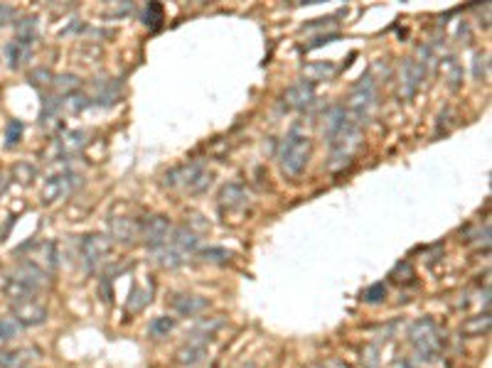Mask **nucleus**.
Segmentation results:
<instances>
[{
	"label": "nucleus",
	"instance_id": "nucleus-1",
	"mask_svg": "<svg viewBox=\"0 0 492 368\" xmlns=\"http://www.w3.org/2000/svg\"><path fill=\"white\" fill-rule=\"evenodd\" d=\"M200 246V236L190 226H175L158 251H153V258L160 268H180Z\"/></svg>",
	"mask_w": 492,
	"mask_h": 368
},
{
	"label": "nucleus",
	"instance_id": "nucleus-2",
	"mask_svg": "<svg viewBox=\"0 0 492 368\" xmlns=\"http://www.w3.org/2000/svg\"><path fill=\"white\" fill-rule=\"evenodd\" d=\"M310 155H313L310 138L293 128V131L281 140V147H278V165H281V172L293 180V177H298L308 167Z\"/></svg>",
	"mask_w": 492,
	"mask_h": 368
},
{
	"label": "nucleus",
	"instance_id": "nucleus-3",
	"mask_svg": "<svg viewBox=\"0 0 492 368\" xmlns=\"http://www.w3.org/2000/svg\"><path fill=\"white\" fill-rule=\"evenodd\" d=\"M409 336V344L414 346L416 359L424 361V364H434L441 356V329L431 317H421L406 331Z\"/></svg>",
	"mask_w": 492,
	"mask_h": 368
},
{
	"label": "nucleus",
	"instance_id": "nucleus-4",
	"mask_svg": "<svg viewBox=\"0 0 492 368\" xmlns=\"http://www.w3.org/2000/svg\"><path fill=\"white\" fill-rule=\"evenodd\" d=\"M165 184L168 187L182 189V192H187V194H205L207 189L212 187V172L207 170L205 162L190 160V162H182V165L172 167L165 175Z\"/></svg>",
	"mask_w": 492,
	"mask_h": 368
},
{
	"label": "nucleus",
	"instance_id": "nucleus-5",
	"mask_svg": "<svg viewBox=\"0 0 492 368\" xmlns=\"http://www.w3.org/2000/svg\"><path fill=\"white\" fill-rule=\"evenodd\" d=\"M374 106H377V81L372 77V72H367L350 88V106H347V111L362 123L365 118H370Z\"/></svg>",
	"mask_w": 492,
	"mask_h": 368
},
{
	"label": "nucleus",
	"instance_id": "nucleus-6",
	"mask_svg": "<svg viewBox=\"0 0 492 368\" xmlns=\"http://www.w3.org/2000/svg\"><path fill=\"white\" fill-rule=\"evenodd\" d=\"M79 184H82V175H77V172L69 170V167H64V170H59V172H52L42 187V204L49 206V204L62 202V199H67Z\"/></svg>",
	"mask_w": 492,
	"mask_h": 368
},
{
	"label": "nucleus",
	"instance_id": "nucleus-7",
	"mask_svg": "<svg viewBox=\"0 0 492 368\" xmlns=\"http://www.w3.org/2000/svg\"><path fill=\"white\" fill-rule=\"evenodd\" d=\"M108 253H111V241H108V236H103V233H87V236H82V241H79V256H82L84 270L87 272L96 270V268L106 261Z\"/></svg>",
	"mask_w": 492,
	"mask_h": 368
},
{
	"label": "nucleus",
	"instance_id": "nucleus-8",
	"mask_svg": "<svg viewBox=\"0 0 492 368\" xmlns=\"http://www.w3.org/2000/svg\"><path fill=\"white\" fill-rule=\"evenodd\" d=\"M170 231H172L170 218L163 216V213H156V216H148L146 221H141V238L151 253L158 251V248L168 241Z\"/></svg>",
	"mask_w": 492,
	"mask_h": 368
},
{
	"label": "nucleus",
	"instance_id": "nucleus-9",
	"mask_svg": "<svg viewBox=\"0 0 492 368\" xmlns=\"http://www.w3.org/2000/svg\"><path fill=\"white\" fill-rule=\"evenodd\" d=\"M424 79H426V67L421 62H416L414 57L404 59L399 67V84H401V96L406 101L419 93V88L424 86Z\"/></svg>",
	"mask_w": 492,
	"mask_h": 368
},
{
	"label": "nucleus",
	"instance_id": "nucleus-10",
	"mask_svg": "<svg viewBox=\"0 0 492 368\" xmlns=\"http://www.w3.org/2000/svg\"><path fill=\"white\" fill-rule=\"evenodd\" d=\"M23 251H27V258L25 261L32 263V265L42 268L44 272H52L59 263V253H57V243L54 241H34V243H25Z\"/></svg>",
	"mask_w": 492,
	"mask_h": 368
},
{
	"label": "nucleus",
	"instance_id": "nucleus-11",
	"mask_svg": "<svg viewBox=\"0 0 492 368\" xmlns=\"http://www.w3.org/2000/svg\"><path fill=\"white\" fill-rule=\"evenodd\" d=\"M10 312H13L10 317H15L20 327H39V324H44L49 317V310L37 300L13 302V305H10Z\"/></svg>",
	"mask_w": 492,
	"mask_h": 368
},
{
	"label": "nucleus",
	"instance_id": "nucleus-12",
	"mask_svg": "<svg viewBox=\"0 0 492 368\" xmlns=\"http://www.w3.org/2000/svg\"><path fill=\"white\" fill-rule=\"evenodd\" d=\"M283 101H286L288 108H293V111H308V108L315 103V86H313L310 81H296L291 84V86L286 88V93H283Z\"/></svg>",
	"mask_w": 492,
	"mask_h": 368
},
{
	"label": "nucleus",
	"instance_id": "nucleus-13",
	"mask_svg": "<svg viewBox=\"0 0 492 368\" xmlns=\"http://www.w3.org/2000/svg\"><path fill=\"white\" fill-rule=\"evenodd\" d=\"M251 204V192H248L246 184L241 182H229L222 187L220 192V209L227 211H241Z\"/></svg>",
	"mask_w": 492,
	"mask_h": 368
},
{
	"label": "nucleus",
	"instance_id": "nucleus-14",
	"mask_svg": "<svg viewBox=\"0 0 492 368\" xmlns=\"http://www.w3.org/2000/svg\"><path fill=\"white\" fill-rule=\"evenodd\" d=\"M111 238H116L123 246L136 243V238H141V221L133 216H113L111 218Z\"/></svg>",
	"mask_w": 492,
	"mask_h": 368
},
{
	"label": "nucleus",
	"instance_id": "nucleus-15",
	"mask_svg": "<svg viewBox=\"0 0 492 368\" xmlns=\"http://www.w3.org/2000/svg\"><path fill=\"white\" fill-rule=\"evenodd\" d=\"M207 344H210V339H202V336H190V339H187V344L177 351V364H182L187 368L202 364V361H205V356H207Z\"/></svg>",
	"mask_w": 492,
	"mask_h": 368
},
{
	"label": "nucleus",
	"instance_id": "nucleus-16",
	"mask_svg": "<svg viewBox=\"0 0 492 368\" xmlns=\"http://www.w3.org/2000/svg\"><path fill=\"white\" fill-rule=\"evenodd\" d=\"M39 359L37 346H25V349H10L0 354V368H30Z\"/></svg>",
	"mask_w": 492,
	"mask_h": 368
},
{
	"label": "nucleus",
	"instance_id": "nucleus-17",
	"mask_svg": "<svg viewBox=\"0 0 492 368\" xmlns=\"http://www.w3.org/2000/svg\"><path fill=\"white\" fill-rule=\"evenodd\" d=\"M32 44L34 42H27V39H18L13 37L8 44H5L3 54H5V62H8L10 69H20L30 57H32Z\"/></svg>",
	"mask_w": 492,
	"mask_h": 368
},
{
	"label": "nucleus",
	"instance_id": "nucleus-18",
	"mask_svg": "<svg viewBox=\"0 0 492 368\" xmlns=\"http://www.w3.org/2000/svg\"><path fill=\"white\" fill-rule=\"evenodd\" d=\"M207 307H210V300L200 295H177L172 300V310L180 317H197L202 312H207Z\"/></svg>",
	"mask_w": 492,
	"mask_h": 368
},
{
	"label": "nucleus",
	"instance_id": "nucleus-19",
	"mask_svg": "<svg viewBox=\"0 0 492 368\" xmlns=\"http://www.w3.org/2000/svg\"><path fill=\"white\" fill-rule=\"evenodd\" d=\"M87 138L89 133L87 131H67L62 138L57 140V155L59 157H72L87 145Z\"/></svg>",
	"mask_w": 492,
	"mask_h": 368
},
{
	"label": "nucleus",
	"instance_id": "nucleus-20",
	"mask_svg": "<svg viewBox=\"0 0 492 368\" xmlns=\"http://www.w3.org/2000/svg\"><path fill=\"white\" fill-rule=\"evenodd\" d=\"M303 74V81H310L315 86L317 81H327L337 74V67L332 62H310L301 69Z\"/></svg>",
	"mask_w": 492,
	"mask_h": 368
},
{
	"label": "nucleus",
	"instance_id": "nucleus-21",
	"mask_svg": "<svg viewBox=\"0 0 492 368\" xmlns=\"http://www.w3.org/2000/svg\"><path fill=\"white\" fill-rule=\"evenodd\" d=\"M118 96H121V84L111 79V81L99 84V93L92 98V103L96 101V106H111V103L118 101Z\"/></svg>",
	"mask_w": 492,
	"mask_h": 368
},
{
	"label": "nucleus",
	"instance_id": "nucleus-22",
	"mask_svg": "<svg viewBox=\"0 0 492 368\" xmlns=\"http://www.w3.org/2000/svg\"><path fill=\"white\" fill-rule=\"evenodd\" d=\"M82 88V81H79L77 74H57L52 81V93L57 96H67V93H74Z\"/></svg>",
	"mask_w": 492,
	"mask_h": 368
},
{
	"label": "nucleus",
	"instance_id": "nucleus-23",
	"mask_svg": "<svg viewBox=\"0 0 492 368\" xmlns=\"http://www.w3.org/2000/svg\"><path fill=\"white\" fill-rule=\"evenodd\" d=\"M89 106H92V96L84 93L82 88L62 96V111H67V113H82L84 108H89Z\"/></svg>",
	"mask_w": 492,
	"mask_h": 368
},
{
	"label": "nucleus",
	"instance_id": "nucleus-24",
	"mask_svg": "<svg viewBox=\"0 0 492 368\" xmlns=\"http://www.w3.org/2000/svg\"><path fill=\"white\" fill-rule=\"evenodd\" d=\"M490 331V312L480 317H470L463 322V334L465 336H485Z\"/></svg>",
	"mask_w": 492,
	"mask_h": 368
},
{
	"label": "nucleus",
	"instance_id": "nucleus-25",
	"mask_svg": "<svg viewBox=\"0 0 492 368\" xmlns=\"http://www.w3.org/2000/svg\"><path fill=\"white\" fill-rule=\"evenodd\" d=\"M13 27H15V37H18V39L34 42V37H37V18H34V15L20 18L18 22H13Z\"/></svg>",
	"mask_w": 492,
	"mask_h": 368
},
{
	"label": "nucleus",
	"instance_id": "nucleus-26",
	"mask_svg": "<svg viewBox=\"0 0 492 368\" xmlns=\"http://www.w3.org/2000/svg\"><path fill=\"white\" fill-rule=\"evenodd\" d=\"M225 324V320L222 317H207V320H200L195 324V329L190 331V336H202V339H212L215 336V331L220 329V327Z\"/></svg>",
	"mask_w": 492,
	"mask_h": 368
},
{
	"label": "nucleus",
	"instance_id": "nucleus-27",
	"mask_svg": "<svg viewBox=\"0 0 492 368\" xmlns=\"http://www.w3.org/2000/svg\"><path fill=\"white\" fill-rule=\"evenodd\" d=\"M52 81H54V74L49 72L47 67H39V69H32V72H30V84H32L34 88H39V91L52 88Z\"/></svg>",
	"mask_w": 492,
	"mask_h": 368
},
{
	"label": "nucleus",
	"instance_id": "nucleus-28",
	"mask_svg": "<svg viewBox=\"0 0 492 368\" xmlns=\"http://www.w3.org/2000/svg\"><path fill=\"white\" fill-rule=\"evenodd\" d=\"M200 258H202L205 263H217V265H225V263H229L232 253L227 251V248H215V246H210V248H202V251H200Z\"/></svg>",
	"mask_w": 492,
	"mask_h": 368
},
{
	"label": "nucleus",
	"instance_id": "nucleus-29",
	"mask_svg": "<svg viewBox=\"0 0 492 368\" xmlns=\"http://www.w3.org/2000/svg\"><path fill=\"white\" fill-rule=\"evenodd\" d=\"M443 72H446V77H448L450 88H458L460 79H463V69H460V64L455 62V57H446L443 59Z\"/></svg>",
	"mask_w": 492,
	"mask_h": 368
},
{
	"label": "nucleus",
	"instance_id": "nucleus-30",
	"mask_svg": "<svg viewBox=\"0 0 492 368\" xmlns=\"http://www.w3.org/2000/svg\"><path fill=\"white\" fill-rule=\"evenodd\" d=\"M172 327H175V320L172 317H156V320L148 324V331H151V336H168L172 331Z\"/></svg>",
	"mask_w": 492,
	"mask_h": 368
},
{
	"label": "nucleus",
	"instance_id": "nucleus-31",
	"mask_svg": "<svg viewBox=\"0 0 492 368\" xmlns=\"http://www.w3.org/2000/svg\"><path fill=\"white\" fill-rule=\"evenodd\" d=\"M20 331H23V327L18 324L15 317H0V339L10 341L15 336H20Z\"/></svg>",
	"mask_w": 492,
	"mask_h": 368
},
{
	"label": "nucleus",
	"instance_id": "nucleus-32",
	"mask_svg": "<svg viewBox=\"0 0 492 368\" xmlns=\"http://www.w3.org/2000/svg\"><path fill=\"white\" fill-rule=\"evenodd\" d=\"M143 22H146V27H151V29L160 27V25H163V5L160 3H148L146 15H143Z\"/></svg>",
	"mask_w": 492,
	"mask_h": 368
},
{
	"label": "nucleus",
	"instance_id": "nucleus-33",
	"mask_svg": "<svg viewBox=\"0 0 492 368\" xmlns=\"http://www.w3.org/2000/svg\"><path fill=\"white\" fill-rule=\"evenodd\" d=\"M23 133H25V126L20 121H10L8 128H5V147H15L20 140H23Z\"/></svg>",
	"mask_w": 492,
	"mask_h": 368
},
{
	"label": "nucleus",
	"instance_id": "nucleus-34",
	"mask_svg": "<svg viewBox=\"0 0 492 368\" xmlns=\"http://www.w3.org/2000/svg\"><path fill=\"white\" fill-rule=\"evenodd\" d=\"M151 302V290H141V287H133L131 290V297H128V307L133 312H141L143 307Z\"/></svg>",
	"mask_w": 492,
	"mask_h": 368
},
{
	"label": "nucleus",
	"instance_id": "nucleus-35",
	"mask_svg": "<svg viewBox=\"0 0 492 368\" xmlns=\"http://www.w3.org/2000/svg\"><path fill=\"white\" fill-rule=\"evenodd\" d=\"M386 292H389V290H386L384 282H374V285L367 287V290L362 292V300L370 302V305H377V302H384Z\"/></svg>",
	"mask_w": 492,
	"mask_h": 368
},
{
	"label": "nucleus",
	"instance_id": "nucleus-36",
	"mask_svg": "<svg viewBox=\"0 0 492 368\" xmlns=\"http://www.w3.org/2000/svg\"><path fill=\"white\" fill-rule=\"evenodd\" d=\"M13 175L18 177L20 182H32V177L37 175V170H34L32 165H27V162H18L13 170Z\"/></svg>",
	"mask_w": 492,
	"mask_h": 368
},
{
	"label": "nucleus",
	"instance_id": "nucleus-37",
	"mask_svg": "<svg viewBox=\"0 0 492 368\" xmlns=\"http://www.w3.org/2000/svg\"><path fill=\"white\" fill-rule=\"evenodd\" d=\"M332 39H340V32H327V34H317L315 39H313L310 44H305L303 47V52H313V49H317V47H322V44H330Z\"/></svg>",
	"mask_w": 492,
	"mask_h": 368
},
{
	"label": "nucleus",
	"instance_id": "nucleus-38",
	"mask_svg": "<svg viewBox=\"0 0 492 368\" xmlns=\"http://www.w3.org/2000/svg\"><path fill=\"white\" fill-rule=\"evenodd\" d=\"M473 74H475V79H478V81L488 77V54H475Z\"/></svg>",
	"mask_w": 492,
	"mask_h": 368
},
{
	"label": "nucleus",
	"instance_id": "nucleus-39",
	"mask_svg": "<svg viewBox=\"0 0 492 368\" xmlns=\"http://www.w3.org/2000/svg\"><path fill=\"white\" fill-rule=\"evenodd\" d=\"M15 18H18V10H15L13 5H8V3H0V27L10 25Z\"/></svg>",
	"mask_w": 492,
	"mask_h": 368
},
{
	"label": "nucleus",
	"instance_id": "nucleus-40",
	"mask_svg": "<svg viewBox=\"0 0 492 368\" xmlns=\"http://www.w3.org/2000/svg\"><path fill=\"white\" fill-rule=\"evenodd\" d=\"M335 20H337V15H330V18H317V20H310V22H308V25H303V32H305V29H313V27H332V25H337Z\"/></svg>",
	"mask_w": 492,
	"mask_h": 368
},
{
	"label": "nucleus",
	"instance_id": "nucleus-41",
	"mask_svg": "<svg viewBox=\"0 0 492 368\" xmlns=\"http://www.w3.org/2000/svg\"><path fill=\"white\" fill-rule=\"evenodd\" d=\"M322 366H325V368H350V364H345V361H340V359H330V361H325Z\"/></svg>",
	"mask_w": 492,
	"mask_h": 368
},
{
	"label": "nucleus",
	"instance_id": "nucleus-42",
	"mask_svg": "<svg viewBox=\"0 0 492 368\" xmlns=\"http://www.w3.org/2000/svg\"><path fill=\"white\" fill-rule=\"evenodd\" d=\"M5 187H8V175H5V172H0V192H3Z\"/></svg>",
	"mask_w": 492,
	"mask_h": 368
},
{
	"label": "nucleus",
	"instance_id": "nucleus-43",
	"mask_svg": "<svg viewBox=\"0 0 492 368\" xmlns=\"http://www.w3.org/2000/svg\"><path fill=\"white\" fill-rule=\"evenodd\" d=\"M244 368H256V366H253V364H246Z\"/></svg>",
	"mask_w": 492,
	"mask_h": 368
}]
</instances>
